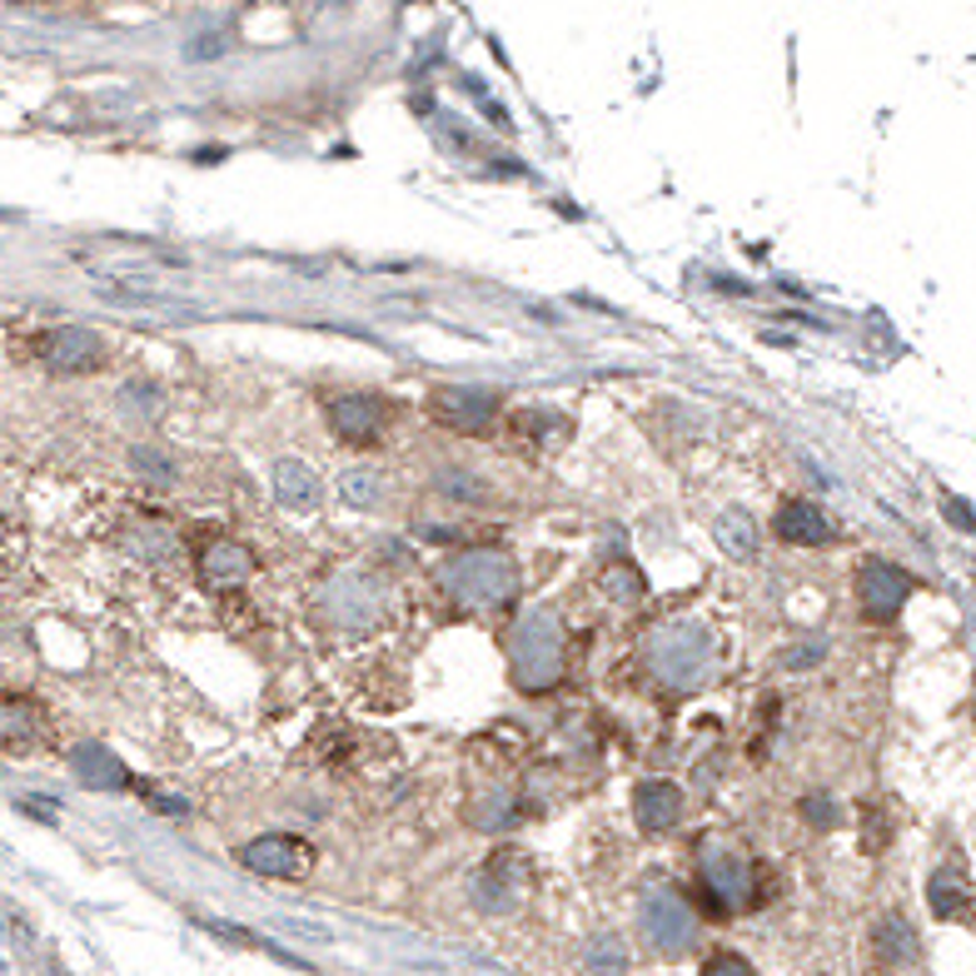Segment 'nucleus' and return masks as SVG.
Wrapping results in <instances>:
<instances>
[{"mask_svg": "<svg viewBox=\"0 0 976 976\" xmlns=\"http://www.w3.org/2000/svg\"><path fill=\"white\" fill-rule=\"evenodd\" d=\"M703 976H752V966L723 952V956H713V962H707V972H703Z\"/></svg>", "mask_w": 976, "mask_h": 976, "instance_id": "nucleus-1", "label": "nucleus"}, {"mask_svg": "<svg viewBox=\"0 0 976 976\" xmlns=\"http://www.w3.org/2000/svg\"><path fill=\"white\" fill-rule=\"evenodd\" d=\"M35 5H76V0H35Z\"/></svg>", "mask_w": 976, "mask_h": 976, "instance_id": "nucleus-2", "label": "nucleus"}]
</instances>
